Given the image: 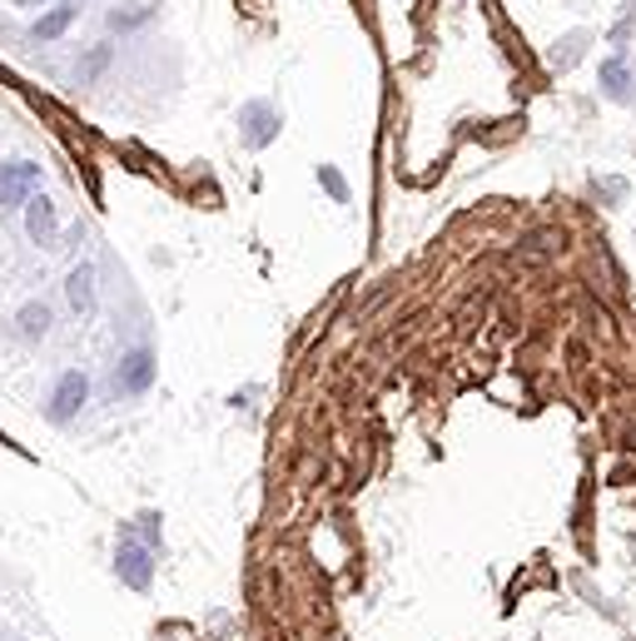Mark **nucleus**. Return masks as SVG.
<instances>
[{"label":"nucleus","instance_id":"5","mask_svg":"<svg viewBox=\"0 0 636 641\" xmlns=\"http://www.w3.org/2000/svg\"><path fill=\"white\" fill-rule=\"evenodd\" d=\"M115 577L125 582L130 592H149V582H155V552L140 542L135 528L120 532V548H115Z\"/></svg>","mask_w":636,"mask_h":641},{"label":"nucleus","instance_id":"6","mask_svg":"<svg viewBox=\"0 0 636 641\" xmlns=\"http://www.w3.org/2000/svg\"><path fill=\"white\" fill-rule=\"evenodd\" d=\"M80 15H85V0H51V5L31 21V31L25 35H31L35 45H55V41H65V35L75 31Z\"/></svg>","mask_w":636,"mask_h":641},{"label":"nucleus","instance_id":"15","mask_svg":"<svg viewBox=\"0 0 636 641\" xmlns=\"http://www.w3.org/2000/svg\"><path fill=\"white\" fill-rule=\"evenodd\" d=\"M562 45H567V51L553 55V65H557V70H572V60L582 55V35H572V41H562Z\"/></svg>","mask_w":636,"mask_h":641},{"label":"nucleus","instance_id":"3","mask_svg":"<svg viewBox=\"0 0 636 641\" xmlns=\"http://www.w3.org/2000/svg\"><path fill=\"white\" fill-rule=\"evenodd\" d=\"M155 378H159V358H155V349H125L115 358V373H110V388H115V398H145L149 388H155Z\"/></svg>","mask_w":636,"mask_h":641},{"label":"nucleus","instance_id":"14","mask_svg":"<svg viewBox=\"0 0 636 641\" xmlns=\"http://www.w3.org/2000/svg\"><path fill=\"white\" fill-rule=\"evenodd\" d=\"M140 542L149 552H159V512H140Z\"/></svg>","mask_w":636,"mask_h":641},{"label":"nucleus","instance_id":"7","mask_svg":"<svg viewBox=\"0 0 636 641\" xmlns=\"http://www.w3.org/2000/svg\"><path fill=\"white\" fill-rule=\"evenodd\" d=\"M65 303H70V313L80 323L100 313V274H94L90 259L70 264V274H65Z\"/></svg>","mask_w":636,"mask_h":641},{"label":"nucleus","instance_id":"11","mask_svg":"<svg viewBox=\"0 0 636 641\" xmlns=\"http://www.w3.org/2000/svg\"><path fill=\"white\" fill-rule=\"evenodd\" d=\"M55 329V309L45 299H25L21 309H15V339L21 343H45Z\"/></svg>","mask_w":636,"mask_h":641},{"label":"nucleus","instance_id":"16","mask_svg":"<svg viewBox=\"0 0 636 641\" xmlns=\"http://www.w3.org/2000/svg\"><path fill=\"white\" fill-rule=\"evenodd\" d=\"M5 5H11V11H35V15H41L51 0H5Z\"/></svg>","mask_w":636,"mask_h":641},{"label":"nucleus","instance_id":"13","mask_svg":"<svg viewBox=\"0 0 636 641\" xmlns=\"http://www.w3.org/2000/svg\"><path fill=\"white\" fill-rule=\"evenodd\" d=\"M149 15H155V5H145V11H110V25H115V31H135Z\"/></svg>","mask_w":636,"mask_h":641},{"label":"nucleus","instance_id":"4","mask_svg":"<svg viewBox=\"0 0 636 641\" xmlns=\"http://www.w3.org/2000/svg\"><path fill=\"white\" fill-rule=\"evenodd\" d=\"M41 185H45L41 159H0V214L25 209L31 195H41Z\"/></svg>","mask_w":636,"mask_h":641},{"label":"nucleus","instance_id":"1","mask_svg":"<svg viewBox=\"0 0 636 641\" xmlns=\"http://www.w3.org/2000/svg\"><path fill=\"white\" fill-rule=\"evenodd\" d=\"M90 404V373L85 368H60L51 383V394H45V423L51 428H70L75 418L85 413Z\"/></svg>","mask_w":636,"mask_h":641},{"label":"nucleus","instance_id":"8","mask_svg":"<svg viewBox=\"0 0 636 641\" xmlns=\"http://www.w3.org/2000/svg\"><path fill=\"white\" fill-rule=\"evenodd\" d=\"M21 219H25V239L35 248H60V209H55L51 195H31Z\"/></svg>","mask_w":636,"mask_h":641},{"label":"nucleus","instance_id":"2","mask_svg":"<svg viewBox=\"0 0 636 641\" xmlns=\"http://www.w3.org/2000/svg\"><path fill=\"white\" fill-rule=\"evenodd\" d=\"M234 124H239V145L259 155V150H269L274 140L283 135V110H279L274 100H264V95H254V100L239 104Z\"/></svg>","mask_w":636,"mask_h":641},{"label":"nucleus","instance_id":"12","mask_svg":"<svg viewBox=\"0 0 636 641\" xmlns=\"http://www.w3.org/2000/svg\"><path fill=\"white\" fill-rule=\"evenodd\" d=\"M313 179H319V189H324L334 205H348V199H354V189H348V179H344V169L338 165H319L313 169Z\"/></svg>","mask_w":636,"mask_h":641},{"label":"nucleus","instance_id":"9","mask_svg":"<svg viewBox=\"0 0 636 641\" xmlns=\"http://www.w3.org/2000/svg\"><path fill=\"white\" fill-rule=\"evenodd\" d=\"M596 85H602V95L612 104H632L636 100V70H632V60H626V51H612L602 65H596Z\"/></svg>","mask_w":636,"mask_h":641},{"label":"nucleus","instance_id":"10","mask_svg":"<svg viewBox=\"0 0 636 641\" xmlns=\"http://www.w3.org/2000/svg\"><path fill=\"white\" fill-rule=\"evenodd\" d=\"M110 70H115V45H110V41H94V45H85V51L75 55L70 80L75 85H100Z\"/></svg>","mask_w":636,"mask_h":641}]
</instances>
